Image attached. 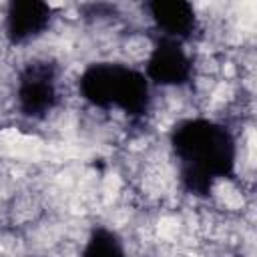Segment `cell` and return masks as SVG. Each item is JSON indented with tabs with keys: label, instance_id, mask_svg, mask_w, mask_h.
<instances>
[{
	"label": "cell",
	"instance_id": "ba28073f",
	"mask_svg": "<svg viewBox=\"0 0 257 257\" xmlns=\"http://www.w3.org/2000/svg\"><path fill=\"white\" fill-rule=\"evenodd\" d=\"M237 257H241V255H237Z\"/></svg>",
	"mask_w": 257,
	"mask_h": 257
},
{
	"label": "cell",
	"instance_id": "7a4b0ae2",
	"mask_svg": "<svg viewBox=\"0 0 257 257\" xmlns=\"http://www.w3.org/2000/svg\"><path fill=\"white\" fill-rule=\"evenodd\" d=\"M80 94L96 108H116L128 118H145L151 108V82L145 72L122 62H92L78 78Z\"/></svg>",
	"mask_w": 257,
	"mask_h": 257
},
{
	"label": "cell",
	"instance_id": "3957f363",
	"mask_svg": "<svg viewBox=\"0 0 257 257\" xmlns=\"http://www.w3.org/2000/svg\"><path fill=\"white\" fill-rule=\"evenodd\" d=\"M58 66L52 60L28 62L16 82L18 110L32 120L48 116L58 104Z\"/></svg>",
	"mask_w": 257,
	"mask_h": 257
},
{
	"label": "cell",
	"instance_id": "6da1fadb",
	"mask_svg": "<svg viewBox=\"0 0 257 257\" xmlns=\"http://www.w3.org/2000/svg\"><path fill=\"white\" fill-rule=\"evenodd\" d=\"M179 181L193 197H207L215 183L231 179L237 167V141L223 122L193 116L179 120L169 135Z\"/></svg>",
	"mask_w": 257,
	"mask_h": 257
},
{
	"label": "cell",
	"instance_id": "52a82bcc",
	"mask_svg": "<svg viewBox=\"0 0 257 257\" xmlns=\"http://www.w3.org/2000/svg\"><path fill=\"white\" fill-rule=\"evenodd\" d=\"M82 257H126L122 239L108 227H94L84 243Z\"/></svg>",
	"mask_w": 257,
	"mask_h": 257
},
{
	"label": "cell",
	"instance_id": "5b68a950",
	"mask_svg": "<svg viewBox=\"0 0 257 257\" xmlns=\"http://www.w3.org/2000/svg\"><path fill=\"white\" fill-rule=\"evenodd\" d=\"M52 22V6L40 0H12L4 14V34L10 44H26L44 34Z\"/></svg>",
	"mask_w": 257,
	"mask_h": 257
},
{
	"label": "cell",
	"instance_id": "8992f818",
	"mask_svg": "<svg viewBox=\"0 0 257 257\" xmlns=\"http://www.w3.org/2000/svg\"><path fill=\"white\" fill-rule=\"evenodd\" d=\"M147 12L159 36L185 42L197 30V12L187 0H151L147 2Z\"/></svg>",
	"mask_w": 257,
	"mask_h": 257
},
{
	"label": "cell",
	"instance_id": "277c9868",
	"mask_svg": "<svg viewBox=\"0 0 257 257\" xmlns=\"http://www.w3.org/2000/svg\"><path fill=\"white\" fill-rule=\"evenodd\" d=\"M145 76L159 86H185L193 78V60L185 50V42L157 36L145 64Z\"/></svg>",
	"mask_w": 257,
	"mask_h": 257
}]
</instances>
